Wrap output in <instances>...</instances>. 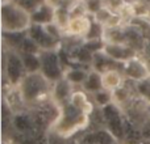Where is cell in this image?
<instances>
[{
	"label": "cell",
	"mask_w": 150,
	"mask_h": 144,
	"mask_svg": "<svg viewBox=\"0 0 150 144\" xmlns=\"http://www.w3.org/2000/svg\"><path fill=\"white\" fill-rule=\"evenodd\" d=\"M83 1H87V0H83Z\"/></svg>",
	"instance_id": "f546056e"
},
{
	"label": "cell",
	"mask_w": 150,
	"mask_h": 144,
	"mask_svg": "<svg viewBox=\"0 0 150 144\" xmlns=\"http://www.w3.org/2000/svg\"><path fill=\"white\" fill-rule=\"evenodd\" d=\"M26 71L24 67L20 52L9 50L4 58V77L11 87H18L25 77Z\"/></svg>",
	"instance_id": "277c9868"
},
{
	"label": "cell",
	"mask_w": 150,
	"mask_h": 144,
	"mask_svg": "<svg viewBox=\"0 0 150 144\" xmlns=\"http://www.w3.org/2000/svg\"><path fill=\"white\" fill-rule=\"evenodd\" d=\"M28 37L26 31H16V33H4V41L13 51H20V47L25 38Z\"/></svg>",
	"instance_id": "44dd1931"
},
{
	"label": "cell",
	"mask_w": 150,
	"mask_h": 144,
	"mask_svg": "<svg viewBox=\"0 0 150 144\" xmlns=\"http://www.w3.org/2000/svg\"><path fill=\"white\" fill-rule=\"evenodd\" d=\"M130 101H132V94H130V89L125 85L120 88H117L116 90H113L112 92V102L116 103L119 108H124V106H128L130 103Z\"/></svg>",
	"instance_id": "d6986e66"
},
{
	"label": "cell",
	"mask_w": 150,
	"mask_h": 144,
	"mask_svg": "<svg viewBox=\"0 0 150 144\" xmlns=\"http://www.w3.org/2000/svg\"><path fill=\"white\" fill-rule=\"evenodd\" d=\"M137 144H150V140H145V139H142L141 142H138Z\"/></svg>",
	"instance_id": "83f0119b"
},
{
	"label": "cell",
	"mask_w": 150,
	"mask_h": 144,
	"mask_svg": "<svg viewBox=\"0 0 150 144\" xmlns=\"http://www.w3.org/2000/svg\"><path fill=\"white\" fill-rule=\"evenodd\" d=\"M41 57V73L49 80L50 82H57L58 80L65 77V70L61 66L58 50H50V51H42Z\"/></svg>",
	"instance_id": "5b68a950"
},
{
	"label": "cell",
	"mask_w": 150,
	"mask_h": 144,
	"mask_svg": "<svg viewBox=\"0 0 150 144\" xmlns=\"http://www.w3.org/2000/svg\"><path fill=\"white\" fill-rule=\"evenodd\" d=\"M3 144H12V140L11 139H4L3 140Z\"/></svg>",
	"instance_id": "f1b7e54d"
},
{
	"label": "cell",
	"mask_w": 150,
	"mask_h": 144,
	"mask_svg": "<svg viewBox=\"0 0 150 144\" xmlns=\"http://www.w3.org/2000/svg\"><path fill=\"white\" fill-rule=\"evenodd\" d=\"M26 73H36L41 71V57L37 54H24L20 52Z\"/></svg>",
	"instance_id": "ffe728a7"
},
{
	"label": "cell",
	"mask_w": 150,
	"mask_h": 144,
	"mask_svg": "<svg viewBox=\"0 0 150 144\" xmlns=\"http://www.w3.org/2000/svg\"><path fill=\"white\" fill-rule=\"evenodd\" d=\"M74 89L73 85L63 77V79L58 80L57 82L53 84V94H52V100L54 101L57 105H63V103L69 102L70 97L73 94Z\"/></svg>",
	"instance_id": "30bf717a"
},
{
	"label": "cell",
	"mask_w": 150,
	"mask_h": 144,
	"mask_svg": "<svg viewBox=\"0 0 150 144\" xmlns=\"http://www.w3.org/2000/svg\"><path fill=\"white\" fill-rule=\"evenodd\" d=\"M124 73H122L120 70L117 68H109V70L104 71L101 73V80H103V88L105 90H109V92H113L117 88L122 87L124 85Z\"/></svg>",
	"instance_id": "8fae6325"
},
{
	"label": "cell",
	"mask_w": 150,
	"mask_h": 144,
	"mask_svg": "<svg viewBox=\"0 0 150 144\" xmlns=\"http://www.w3.org/2000/svg\"><path fill=\"white\" fill-rule=\"evenodd\" d=\"M28 37H30L33 41L38 43L42 51H50V50H58L59 49V41L53 38L46 30L44 25H36L32 24L30 28L26 30Z\"/></svg>",
	"instance_id": "ba28073f"
},
{
	"label": "cell",
	"mask_w": 150,
	"mask_h": 144,
	"mask_svg": "<svg viewBox=\"0 0 150 144\" xmlns=\"http://www.w3.org/2000/svg\"><path fill=\"white\" fill-rule=\"evenodd\" d=\"M90 73V71L84 70V66L82 67H74L71 66L70 68L65 71V79L70 82L71 85H83L87 80V76Z\"/></svg>",
	"instance_id": "2e32d148"
},
{
	"label": "cell",
	"mask_w": 150,
	"mask_h": 144,
	"mask_svg": "<svg viewBox=\"0 0 150 144\" xmlns=\"http://www.w3.org/2000/svg\"><path fill=\"white\" fill-rule=\"evenodd\" d=\"M92 21L90 20L88 16H80V17L70 18L67 24V28L65 30V34L73 38H83L86 39L91 30Z\"/></svg>",
	"instance_id": "9c48e42d"
},
{
	"label": "cell",
	"mask_w": 150,
	"mask_h": 144,
	"mask_svg": "<svg viewBox=\"0 0 150 144\" xmlns=\"http://www.w3.org/2000/svg\"><path fill=\"white\" fill-rule=\"evenodd\" d=\"M66 0H44V3L46 5H49L50 8H53L54 10L61 9V8H67V7H63L65 5Z\"/></svg>",
	"instance_id": "484cf974"
},
{
	"label": "cell",
	"mask_w": 150,
	"mask_h": 144,
	"mask_svg": "<svg viewBox=\"0 0 150 144\" xmlns=\"http://www.w3.org/2000/svg\"><path fill=\"white\" fill-rule=\"evenodd\" d=\"M95 134V144H116V138L111 134L107 129L93 130Z\"/></svg>",
	"instance_id": "603a6c76"
},
{
	"label": "cell",
	"mask_w": 150,
	"mask_h": 144,
	"mask_svg": "<svg viewBox=\"0 0 150 144\" xmlns=\"http://www.w3.org/2000/svg\"><path fill=\"white\" fill-rule=\"evenodd\" d=\"M69 102L84 113L91 114L93 111V105L88 98L87 92H84V90H74Z\"/></svg>",
	"instance_id": "9a60e30c"
},
{
	"label": "cell",
	"mask_w": 150,
	"mask_h": 144,
	"mask_svg": "<svg viewBox=\"0 0 150 144\" xmlns=\"http://www.w3.org/2000/svg\"><path fill=\"white\" fill-rule=\"evenodd\" d=\"M17 3L21 8H24L29 13H32L40 5V3H37L36 0H17Z\"/></svg>",
	"instance_id": "d4e9b609"
},
{
	"label": "cell",
	"mask_w": 150,
	"mask_h": 144,
	"mask_svg": "<svg viewBox=\"0 0 150 144\" xmlns=\"http://www.w3.org/2000/svg\"><path fill=\"white\" fill-rule=\"evenodd\" d=\"M82 88L84 92L91 93V94L104 89L103 80H101V73L98 71H95V70H91L90 73H88V76H87V80H86V82L82 85Z\"/></svg>",
	"instance_id": "ac0fdd59"
},
{
	"label": "cell",
	"mask_w": 150,
	"mask_h": 144,
	"mask_svg": "<svg viewBox=\"0 0 150 144\" xmlns=\"http://www.w3.org/2000/svg\"><path fill=\"white\" fill-rule=\"evenodd\" d=\"M69 55H70V59L73 63H78L82 66H92L93 52L88 50L83 43L71 47L69 50Z\"/></svg>",
	"instance_id": "5bb4252c"
},
{
	"label": "cell",
	"mask_w": 150,
	"mask_h": 144,
	"mask_svg": "<svg viewBox=\"0 0 150 144\" xmlns=\"http://www.w3.org/2000/svg\"><path fill=\"white\" fill-rule=\"evenodd\" d=\"M24 101L29 106H38L52 100L53 82H50L41 72L26 73L18 84Z\"/></svg>",
	"instance_id": "6da1fadb"
},
{
	"label": "cell",
	"mask_w": 150,
	"mask_h": 144,
	"mask_svg": "<svg viewBox=\"0 0 150 144\" xmlns=\"http://www.w3.org/2000/svg\"><path fill=\"white\" fill-rule=\"evenodd\" d=\"M92 97H93L92 98L93 103H95L99 109L104 108V106L109 105V103L112 102V92L105 90V89H101V90H99V92L93 93Z\"/></svg>",
	"instance_id": "7402d4cb"
},
{
	"label": "cell",
	"mask_w": 150,
	"mask_h": 144,
	"mask_svg": "<svg viewBox=\"0 0 150 144\" xmlns=\"http://www.w3.org/2000/svg\"><path fill=\"white\" fill-rule=\"evenodd\" d=\"M103 41H104V43H127L125 26L104 28Z\"/></svg>",
	"instance_id": "e0dca14e"
},
{
	"label": "cell",
	"mask_w": 150,
	"mask_h": 144,
	"mask_svg": "<svg viewBox=\"0 0 150 144\" xmlns=\"http://www.w3.org/2000/svg\"><path fill=\"white\" fill-rule=\"evenodd\" d=\"M4 103L9 108V110L12 111L13 114L21 113L23 108L26 105L23 96H21V92H20V89H18V87H9L8 90H5Z\"/></svg>",
	"instance_id": "7c38bea8"
},
{
	"label": "cell",
	"mask_w": 150,
	"mask_h": 144,
	"mask_svg": "<svg viewBox=\"0 0 150 144\" xmlns=\"http://www.w3.org/2000/svg\"><path fill=\"white\" fill-rule=\"evenodd\" d=\"M144 52H145V60L146 62H150V39L146 41L145 49H144Z\"/></svg>",
	"instance_id": "4316f807"
},
{
	"label": "cell",
	"mask_w": 150,
	"mask_h": 144,
	"mask_svg": "<svg viewBox=\"0 0 150 144\" xmlns=\"http://www.w3.org/2000/svg\"><path fill=\"white\" fill-rule=\"evenodd\" d=\"M101 51L113 62L122 63V64L136 58L138 54V51H136L133 47H130L127 43H104Z\"/></svg>",
	"instance_id": "52a82bcc"
},
{
	"label": "cell",
	"mask_w": 150,
	"mask_h": 144,
	"mask_svg": "<svg viewBox=\"0 0 150 144\" xmlns=\"http://www.w3.org/2000/svg\"><path fill=\"white\" fill-rule=\"evenodd\" d=\"M54 16L55 10L46 5L45 3H41L33 12L30 13L32 24L36 25H47V24L54 22Z\"/></svg>",
	"instance_id": "4fadbf2b"
},
{
	"label": "cell",
	"mask_w": 150,
	"mask_h": 144,
	"mask_svg": "<svg viewBox=\"0 0 150 144\" xmlns=\"http://www.w3.org/2000/svg\"><path fill=\"white\" fill-rule=\"evenodd\" d=\"M32 25L30 13L18 5L17 1H5L1 7L3 33L26 31Z\"/></svg>",
	"instance_id": "3957f363"
},
{
	"label": "cell",
	"mask_w": 150,
	"mask_h": 144,
	"mask_svg": "<svg viewBox=\"0 0 150 144\" xmlns=\"http://www.w3.org/2000/svg\"><path fill=\"white\" fill-rule=\"evenodd\" d=\"M90 121L91 119L88 113L79 110L70 102H66L59 106V115L55 123L53 124V130L58 136L63 139L74 135L75 132L84 130Z\"/></svg>",
	"instance_id": "7a4b0ae2"
},
{
	"label": "cell",
	"mask_w": 150,
	"mask_h": 144,
	"mask_svg": "<svg viewBox=\"0 0 150 144\" xmlns=\"http://www.w3.org/2000/svg\"><path fill=\"white\" fill-rule=\"evenodd\" d=\"M122 73L128 80L134 82H140L150 79V67L149 63L140 57L128 60L122 64Z\"/></svg>",
	"instance_id": "8992f818"
},
{
	"label": "cell",
	"mask_w": 150,
	"mask_h": 144,
	"mask_svg": "<svg viewBox=\"0 0 150 144\" xmlns=\"http://www.w3.org/2000/svg\"><path fill=\"white\" fill-rule=\"evenodd\" d=\"M18 52H24V54H37V55H40V54L42 52V50H41V47L38 46V43H37L36 41H33L30 37H26L25 41H24L23 45H21L20 51H18Z\"/></svg>",
	"instance_id": "cb8c5ba5"
}]
</instances>
